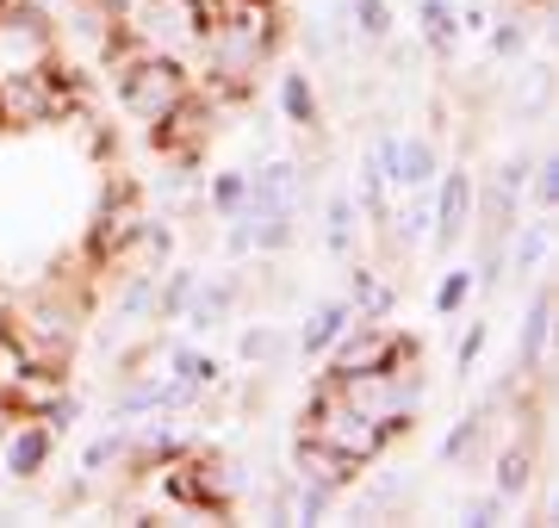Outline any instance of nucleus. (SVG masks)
Listing matches in <instances>:
<instances>
[{"label": "nucleus", "mask_w": 559, "mask_h": 528, "mask_svg": "<svg viewBox=\"0 0 559 528\" xmlns=\"http://www.w3.org/2000/svg\"><path fill=\"white\" fill-rule=\"evenodd\" d=\"M280 50V0H205V87L212 94H249L255 75Z\"/></svg>", "instance_id": "obj_1"}, {"label": "nucleus", "mask_w": 559, "mask_h": 528, "mask_svg": "<svg viewBox=\"0 0 559 528\" xmlns=\"http://www.w3.org/2000/svg\"><path fill=\"white\" fill-rule=\"evenodd\" d=\"M87 311L94 305H87L81 280H44L38 292H25L20 305H7V324H13V336L25 343V355L38 367L69 373L81 336H87Z\"/></svg>", "instance_id": "obj_2"}, {"label": "nucleus", "mask_w": 559, "mask_h": 528, "mask_svg": "<svg viewBox=\"0 0 559 528\" xmlns=\"http://www.w3.org/2000/svg\"><path fill=\"white\" fill-rule=\"evenodd\" d=\"M112 75H119V106L138 124H150V131H156V124L168 119L187 94H193V69L175 62V57L143 50L138 38H124L119 50H112Z\"/></svg>", "instance_id": "obj_3"}, {"label": "nucleus", "mask_w": 559, "mask_h": 528, "mask_svg": "<svg viewBox=\"0 0 559 528\" xmlns=\"http://www.w3.org/2000/svg\"><path fill=\"white\" fill-rule=\"evenodd\" d=\"M299 423H305L299 435H311V442H323V447H336L342 460H355L360 472L373 467V460H385V447H392L385 423H373L367 410L348 405V398L336 392V380H318V386H311Z\"/></svg>", "instance_id": "obj_4"}, {"label": "nucleus", "mask_w": 559, "mask_h": 528, "mask_svg": "<svg viewBox=\"0 0 559 528\" xmlns=\"http://www.w3.org/2000/svg\"><path fill=\"white\" fill-rule=\"evenodd\" d=\"M57 62V20L38 0H0V75H38Z\"/></svg>", "instance_id": "obj_5"}, {"label": "nucleus", "mask_w": 559, "mask_h": 528, "mask_svg": "<svg viewBox=\"0 0 559 528\" xmlns=\"http://www.w3.org/2000/svg\"><path fill=\"white\" fill-rule=\"evenodd\" d=\"M411 355H423L417 336H404V329H392V324H367V317H355V324L330 343L323 373H385V367L411 361Z\"/></svg>", "instance_id": "obj_6"}, {"label": "nucleus", "mask_w": 559, "mask_h": 528, "mask_svg": "<svg viewBox=\"0 0 559 528\" xmlns=\"http://www.w3.org/2000/svg\"><path fill=\"white\" fill-rule=\"evenodd\" d=\"M131 38H138L143 50H156V57H175V62L200 57V44H205V0H143Z\"/></svg>", "instance_id": "obj_7"}, {"label": "nucleus", "mask_w": 559, "mask_h": 528, "mask_svg": "<svg viewBox=\"0 0 559 528\" xmlns=\"http://www.w3.org/2000/svg\"><path fill=\"white\" fill-rule=\"evenodd\" d=\"M69 112V75L62 62L38 69V75H0V124L7 131H38Z\"/></svg>", "instance_id": "obj_8"}, {"label": "nucleus", "mask_w": 559, "mask_h": 528, "mask_svg": "<svg viewBox=\"0 0 559 528\" xmlns=\"http://www.w3.org/2000/svg\"><path fill=\"white\" fill-rule=\"evenodd\" d=\"M429 200H436L429 249H436V255H454V249L466 243V230H473V168H441L436 187H429Z\"/></svg>", "instance_id": "obj_9"}, {"label": "nucleus", "mask_w": 559, "mask_h": 528, "mask_svg": "<svg viewBox=\"0 0 559 528\" xmlns=\"http://www.w3.org/2000/svg\"><path fill=\"white\" fill-rule=\"evenodd\" d=\"M50 460H57V429L44 417H13L0 435V472L13 485H32L38 472H50Z\"/></svg>", "instance_id": "obj_10"}, {"label": "nucleus", "mask_w": 559, "mask_h": 528, "mask_svg": "<svg viewBox=\"0 0 559 528\" xmlns=\"http://www.w3.org/2000/svg\"><path fill=\"white\" fill-rule=\"evenodd\" d=\"M150 137H156V149L168 156V163H200L205 143H212V100L187 94V100H180L175 112L150 131Z\"/></svg>", "instance_id": "obj_11"}, {"label": "nucleus", "mask_w": 559, "mask_h": 528, "mask_svg": "<svg viewBox=\"0 0 559 528\" xmlns=\"http://www.w3.org/2000/svg\"><path fill=\"white\" fill-rule=\"evenodd\" d=\"M237 305H242V274H200L175 324H187L193 336H212L218 324H230V317H237Z\"/></svg>", "instance_id": "obj_12"}, {"label": "nucleus", "mask_w": 559, "mask_h": 528, "mask_svg": "<svg viewBox=\"0 0 559 528\" xmlns=\"http://www.w3.org/2000/svg\"><path fill=\"white\" fill-rule=\"evenodd\" d=\"M503 410V392H491V398H479V405L466 410V417H460L454 429H448V435H441V467H479L485 460V447H491V417H498Z\"/></svg>", "instance_id": "obj_13"}, {"label": "nucleus", "mask_w": 559, "mask_h": 528, "mask_svg": "<svg viewBox=\"0 0 559 528\" xmlns=\"http://www.w3.org/2000/svg\"><path fill=\"white\" fill-rule=\"evenodd\" d=\"M554 280H535V292H528V311H522V343H516V367L535 380L540 367H547V343H554Z\"/></svg>", "instance_id": "obj_14"}, {"label": "nucleus", "mask_w": 559, "mask_h": 528, "mask_svg": "<svg viewBox=\"0 0 559 528\" xmlns=\"http://www.w3.org/2000/svg\"><path fill=\"white\" fill-rule=\"evenodd\" d=\"M293 479H311V485H330V491H355L360 467L355 460H342L336 447L299 435V442H293Z\"/></svg>", "instance_id": "obj_15"}, {"label": "nucleus", "mask_w": 559, "mask_h": 528, "mask_svg": "<svg viewBox=\"0 0 559 528\" xmlns=\"http://www.w3.org/2000/svg\"><path fill=\"white\" fill-rule=\"evenodd\" d=\"M305 187H311V175H305V163H293V156H267V163L249 175V193L267 200V205H280V212H299Z\"/></svg>", "instance_id": "obj_16"}, {"label": "nucleus", "mask_w": 559, "mask_h": 528, "mask_svg": "<svg viewBox=\"0 0 559 528\" xmlns=\"http://www.w3.org/2000/svg\"><path fill=\"white\" fill-rule=\"evenodd\" d=\"M547 255H554V212H535L510 230V274L522 280H540L547 274Z\"/></svg>", "instance_id": "obj_17"}, {"label": "nucleus", "mask_w": 559, "mask_h": 528, "mask_svg": "<svg viewBox=\"0 0 559 528\" xmlns=\"http://www.w3.org/2000/svg\"><path fill=\"white\" fill-rule=\"evenodd\" d=\"M535 467H540L535 435H516L510 447H498V454H491V491H498L503 504H516L522 491L535 485Z\"/></svg>", "instance_id": "obj_18"}, {"label": "nucleus", "mask_w": 559, "mask_h": 528, "mask_svg": "<svg viewBox=\"0 0 559 528\" xmlns=\"http://www.w3.org/2000/svg\"><path fill=\"white\" fill-rule=\"evenodd\" d=\"M348 311L355 317H367V324H385L392 317V305H399V292H392V280H385L380 267H367V262H355L348 267Z\"/></svg>", "instance_id": "obj_19"}, {"label": "nucleus", "mask_w": 559, "mask_h": 528, "mask_svg": "<svg viewBox=\"0 0 559 528\" xmlns=\"http://www.w3.org/2000/svg\"><path fill=\"white\" fill-rule=\"evenodd\" d=\"M348 324H355L348 299H323V305H311V317L299 324L293 348H299V355H311V361H323V355H330V343H336V336H342Z\"/></svg>", "instance_id": "obj_20"}, {"label": "nucleus", "mask_w": 559, "mask_h": 528, "mask_svg": "<svg viewBox=\"0 0 559 528\" xmlns=\"http://www.w3.org/2000/svg\"><path fill=\"white\" fill-rule=\"evenodd\" d=\"M436 175H441L436 137H423V131L399 137V168H392V187H399V193H411V187H436Z\"/></svg>", "instance_id": "obj_21"}, {"label": "nucleus", "mask_w": 559, "mask_h": 528, "mask_svg": "<svg viewBox=\"0 0 559 528\" xmlns=\"http://www.w3.org/2000/svg\"><path fill=\"white\" fill-rule=\"evenodd\" d=\"M280 112L293 131H323V100H318V82L305 69H286L280 75Z\"/></svg>", "instance_id": "obj_22"}, {"label": "nucleus", "mask_w": 559, "mask_h": 528, "mask_svg": "<svg viewBox=\"0 0 559 528\" xmlns=\"http://www.w3.org/2000/svg\"><path fill=\"white\" fill-rule=\"evenodd\" d=\"M417 32L429 44V57L448 62L460 50V7L454 0H417Z\"/></svg>", "instance_id": "obj_23"}, {"label": "nucleus", "mask_w": 559, "mask_h": 528, "mask_svg": "<svg viewBox=\"0 0 559 528\" xmlns=\"http://www.w3.org/2000/svg\"><path fill=\"white\" fill-rule=\"evenodd\" d=\"M355 237H360L355 193H330V200H323V249H330L336 262H348V255H355Z\"/></svg>", "instance_id": "obj_24"}, {"label": "nucleus", "mask_w": 559, "mask_h": 528, "mask_svg": "<svg viewBox=\"0 0 559 528\" xmlns=\"http://www.w3.org/2000/svg\"><path fill=\"white\" fill-rule=\"evenodd\" d=\"M168 380L187 386L193 398H205V392L224 380V367H218V355H205V348H168Z\"/></svg>", "instance_id": "obj_25"}, {"label": "nucleus", "mask_w": 559, "mask_h": 528, "mask_svg": "<svg viewBox=\"0 0 559 528\" xmlns=\"http://www.w3.org/2000/svg\"><path fill=\"white\" fill-rule=\"evenodd\" d=\"M124 442H131V423L112 417V429H100L94 442L81 447V479H100L106 467H124Z\"/></svg>", "instance_id": "obj_26"}, {"label": "nucleus", "mask_w": 559, "mask_h": 528, "mask_svg": "<svg viewBox=\"0 0 559 528\" xmlns=\"http://www.w3.org/2000/svg\"><path fill=\"white\" fill-rule=\"evenodd\" d=\"M237 355L249 367H280L286 355H293V343L280 336L274 324H242V336H237Z\"/></svg>", "instance_id": "obj_27"}, {"label": "nucleus", "mask_w": 559, "mask_h": 528, "mask_svg": "<svg viewBox=\"0 0 559 528\" xmlns=\"http://www.w3.org/2000/svg\"><path fill=\"white\" fill-rule=\"evenodd\" d=\"M348 25L360 44H385L399 20H392V0H348Z\"/></svg>", "instance_id": "obj_28"}, {"label": "nucleus", "mask_w": 559, "mask_h": 528, "mask_svg": "<svg viewBox=\"0 0 559 528\" xmlns=\"http://www.w3.org/2000/svg\"><path fill=\"white\" fill-rule=\"evenodd\" d=\"M522 200H535V212H559V149H547V156L528 163V187H522Z\"/></svg>", "instance_id": "obj_29"}, {"label": "nucleus", "mask_w": 559, "mask_h": 528, "mask_svg": "<svg viewBox=\"0 0 559 528\" xmlns=\"http://www.w3.org/2000/svg\"><path fill=\"white\" fill-rule=\"evenodd\" d=\"M342 504V491L311 485V479H293V523H330Z\"/></svg>", "instance_id": "obj_30"}, {"label": "nucleus", "mask_w": 559, "mask_h": 528, "mask_svg": "<svg viewBox=\"0 0 559 528\" xmlns=\"http://www.w3.org/2000/svg\"><path fill=\"white\" fill-rule=\"evenodd\" d=\"M466 299H473V267H448V274L436 280V317L454 324L460 311H466Z\"/></svg>", "instance_id": "obj_31"}, {"label": "nucleus", "mask_w": 559, "mask_h": 528, "mask_svg": "<svg viewBox=\"0 0 559 528\" xmlns=\"http://www.w3.org/2000/svg\"><path fill=\"white\" fill-rule=\"evenodd\" d=\"M242 193H249V168H218L212 187H205V205H212L218 218H230V212L242 205Z\"/></svg>", "instance_id": "obj_32"}, {"label": "nucleus", "mask_w": 559, "mask_h": 528, "mask_svg": "<svg viewBox=\"0 0 559 528\" xmlns=\"http://www.w3.org/2000/svg\"><path fill=\"white\" fill-rule=\"evenodd\" d=\"M32 367H38V361L25 355V343L13 336V324H7V329H0V398H7V392L20 386V380L32 373Z\"/></svg>", "instance_id": "obj_33"}, {"label": "nucleus", "mask_w": 559, "mask_h": 528, "mask_svg": "<svg viewBox=\"0 0 559 528\" xmlns=\"http://www.w3.org/2000/svg\"><path fill=\"white\" fill-rule=\"evenodd\" d=\"M485 44H491V57H498V62H510V57H522V50H528V25L510 13V20L485 25Z\"/></svg>", "instance_id": "obj_34"}, {"label": "nucleus", "mask_w": 559, "mask_h": 528, "mask_svg": "<svg viewBox=\"0 0 559 528\" xmlns=\"http://www.w3.org/2000/svg\"><path fill=\"white\" fill-rule=\"evenodd\" d=\"M485 343H491V329H485V317H473V324H466V336H460V355H454V380H473V367H479Z\"/></svg>", "instance_id": "obj_35"}, {"label": "nucleus", "mask_w": 559, "mask_h": 528, "mask_svg": "<svg viewBox=\"0 0 559 528\" xmlns=\"http://www.w3.org/2000/svg\"><path fill=\"white\" fill-rule=\"evenodd\" d=\"M503 516H510V504H503L498 491H485V497H466V504H460V523H473V528H498Z\"/></svg>", "instance_id": "obj_36"}, {"label": "nucleus", "mask_w": 559, "mask_h": 528, "mask_svg": "<svg viewBox=\"0 0 559 528\" xmlns=\"http://www.w3.org/2000/svg\"><path fill=\"white\" fill-rule=\"evenodd\" d=\"M75 417H81V398L69 386L57 392V398H50V405H44V423L57 429V435H69V429H75Z\"/></svg>", "instance_id": "obj_37"}, {"label": "nucleus", "mask_w": 559, "mask_h": 528, "mask_svg": "<svg viewBox=\"0 0 559 528\" xmlns=\"http://www.w3.org/2000/svg\"><path fill=\"white\" fill-rule=\"evenodd\" d=\"M7 423H13V405H7V398H0V435H7Z\"/></svg>", "instance_id": "obj_38"}]
</instances>
